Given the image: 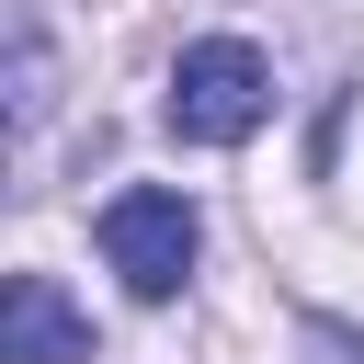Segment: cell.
Returning <instances> with one entry per match:
<instances>
[{
  "instance_id": "6da1fadb",
  "label": "cell",
  "mask_w": 364,
  "mask_h": 364,
  "mask_svg": "<svg viewBox=\"0 0 364 364\" xmlns=\"http://www.w3.org/2000/svg\"><path fill=\"white\" fill-rule=\"evenodd\" d=\"M262 114H273V57H262L250 34H193V46L171 57V136L239 148Z\"/></svg>"
},
{
  "instance_id": "7a4b0ae2",
  "label": "cell",
  "mask_w": 364,
  "mask_h": 364,
  "mask_svg": "<svg viewBox=\"0 0 364 364\" xmlns=\"http://www.w3.org/2000/svg\"><path fill=\"white\" fill-rule=\"evenodd\" d=\"M91 239H102V262L125 273V296H148V307H171V296H182V273H193V250H205L193 205H182V193H159V182H125V193L91 216Z\"/></svg>"
},
{
  "instance_id": "3957f363",
  "label": "cell",
  "mask_w": 364,
  "mask_h": 364,
  "mask_svg": "<svg viewBox=\"0 0 364 364\" xmlns=\"http://www.w3.org/2000/svg\"><path fill=\"white\" fill-rule=\"evenodd\" d=\"M0 364H91V307L57 273H0Z\"/></svg>"
},
{
  "instance_id": "277c9868",
  "label": "cell",
  "mask_w": 364,
  "mask_h": 364,
  "mask_svg": "<svg viewBox=\"0 0 364 364\" xmlns=\"http://www.w3.org/2000/svg\"><path fill=\"white\" fill-rule=\"evenodd\" d=\"M46 102H57V57H46L34 34H0V148H11L23 125H46Z\"/></svg>"
},
{
  "instance_id": "5b68a950",
  "label": "cell",
  "mask_w": 364,
  "mask_h": 364,
  "mask_svg": "<svg viewBox=\"0 0 364 364\" xmlns=\"http://www.w3.org/2000/svg\"><path fill=\"white\" fill-rule=\"evenodd\" d=\"M307 353H318V364H364V330H341V318H307Z\"/></svg>"
}]
</instances>
